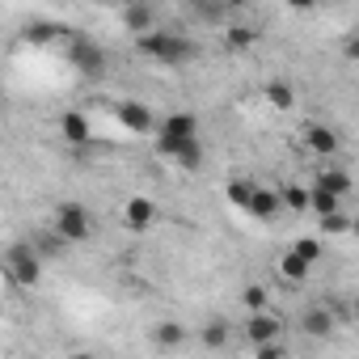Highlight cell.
<instances>
[{"label": "cell", "mask_w": 359, "mask_h": 359, "mask_svg": "<svg viewBox=\"0 0 359 359\" xmlns=\"http://www.w3.org/2000/svg\"><path fill=\"white\" fill-rule=\"evenodd\" d=\"M241 304L250 309V317L254 313H266V304H271V296H266V287H258V283H250L245 292H241Z\"/></svg>", "instance_id": "7402d4cb"}, {"label": "cell", "mask_w": 359, "mask_h": 359, "mask_svg": "<svg viewBox=\"0 0 359 359\" xmlns=\"http://www.w3.org/2000/svg\"><path fill=\"white\" fill-rule=\"evenodd\" d=\"M199 140V114H191V110H177V114H169L165 123H161V135H156V152L161 156H169V161H177L191 144Z\"/></svg>", "instance_id": "7a4b0ae2"}, {"label": "cell", "mask_w": 359, "mask_h": 359, "mask_svg": "<svg viewBox=\"0 0 359 359\" xmlns=\"http://www.w3.org/2000/svg\"><path fill=\"white\" fill-rule=\"evenodd\" d=\"M152 216H156V208H152V199H144V195L127 199V208H123V220H127V229H135V233H144V229L152 224Z\"/></svg>", "instance_id": "30bf717a"}, {"label": "cell", "mask_w": 359, "mask_h": 359, "mask_svg": "<svg viewBox=\"0 0 359 359\" xmlns=\"http://www.w3.org/2000/svg\"><path fill=\"white\" fill-rule=\"evenodd\" d=\"M195 13H199V18H208V22H220V18H224L229 9H220V5H199Z\"/></svg>", "instance_id": "f1b7e54d"}, {"label": "cell", "mask_w": 359, "mask_h": 359, "mask_svg": "<svg viewBox=\"0 0 359 359\" xmlns=\"http://www.w3.org/2000/svg\"><path fill=\"white\" fill-rule=\"evenodd\" d=\"M258 359H283V346L275 342V346H258Z\"/></svg>", "instance_id": "f546056e"}, {"label": "cell", "mask_w": 359, "mask_h": 359, "mask_svg": "<svg viewBox=\"0 0 359 359\" xmlns=\"http://www.w3.org/2000/svg\"><path fill=\"white\" fill-rule=\"evenodd\" d=\"M279 195H283L287 212H309V203H313V191H304V187H283Z\"/></svg>", "instance_id": "44dd1931"}, {"label": "cell", "mask_w": 359, "mask_h": 359, "mask_svg": "<svg viewBox=\"0 0 359 359\" xmlns=\"http://www.w3.org/2000/svg\"><path fill=\"white\" fill-rule=\"evenodd\" d=\"M254 195H258V187H250V182H229V203H233V208L250 212V208H254Z\"/></svg>", "instance_id": "ffe728a7"}, {"label": "cell", "mask_w": 359, "mask_h": 359, "mask_svg": "<svg viewBox=\"0 0 359 359\" xmlns=\"http://www.w3.org/2000/svg\"><path fill=\"white\" fill-rule=\"evenodd\" d=\"M342 60L359 64V30H355V34H346V43H342Z\"/></svg>", "instance_id": "83f0119b"}, {"label": "cell", "mask_w": 359, "mask_h": 359, "mask_svg": "<svg viewBox=\"0 0 359 359\" xmlns=\"http://www.w3.org/2000/svg\"><path fill=\"white\" fill-rule=\"evenodd\" d=\"M304 144H309V152H317V156H338L342 135H338L334 127H325V123H313V127H304Z\"/></svg>", "instance_id": "ba28073f"}, {"label": "cell", "mask_w": 359, "mask_h": 359, "mask_svg": "<svg viewBox=\"0 0 359 359\" xmlns=\"http://www.w3.org/2000/svg\"><path fill=\"white\" fill-rule=\"evenodd\" d=\"M351 237H359V216H355V220H351Z\"/></svg>", "instance_id": "4dcf8cb0"}, {"label": "cell", "mask_w": 359, "mask_h": 359, "mask_svg": "<svg viewBox=\"0 0 359 359\" xmlns=\"http://www.w3.org/2000/svg\"><path fill=\"white\" fill-rule=\"evenodd\" d=\"M342 233H351V220L338 212V216H325L321 220V237H342Z\"/></svg>", "instance_id": "d4e9b609"}, {"label": "cell", "mask_w": 359, "mask_h": 359, "mask_svg": "<svg viewBox=\"0 0 359 359\" xmlns=\"http://www.w3.org/2000/svg\"><path fill=\"white\" fill-rule=\"evenodd\" d=\"M39 275H43V262H39L34 245L30 241H13L9 254H5V279L18 283V287H34Z\"/></svg>", "instance_id": "277c9868"}, {"label": "cell", "mask_w": 359, "mask_h": 359, "mask_svg": "<svg viewBox=\"0 0 359 359\" xmlns=\"http://www.w3.org/2000/svg\"><path fill=\"white\" fill-rule=\"evenodd\" d=\"M224 43H229L233 51H245L250 43H258V34H254L250 26H229V34H224Z\"/></svg>", "instance_id": "603a6c76"}, {"label": "cell", "mask_w": 359, "mask_h": 359, "mask_svg": "<svg viewBox=\"0 0 359 359\" xmlns=\"http://www.w3.org/2000/svg\"><path fill=\"white\" fill-rule=\"evenodd\" d=\"M351 304H355V309H351V313H355V317H359V296H355V300H351Z\"/></svg>", "instance_id": "1f68e13d"}, {"label": "cell", "mask_w": 359, "mask_h": 359, "mask_svg": "<svg viewBox=\"0 0 359 359\" xmlns=\"http://www.w3.org/2000/svg\"><path fill=\"white\" fill-rule=\"evenodd\" d=\"M309 271H313V266H309L296 250H287V254L279 258V275H283L287 283H304V279H309Z\"/></svg>", "instance_id": "9a60e30c"}, {"label": "cell", "mask_w": 359, "mask_h": 359, "mask_svg": "<svg viewBox=\"0 0 359 359\" xmlns=\"http://www.w3.org/2000/svg\"><path fill=\"white\" fill-rule=\"evenodd\" d=\"M68 64H72L81 76H106L110 51H106L102 43H93L89 34H72V39H68Z\"/></svg>", "instance_id": "3957f363"}, {"label": "cell", "mask_w": 359, "mask_h": 359, "mask_svg": "<svg viewBox=\"0 0 359 359\" xmlns=\"http://www.w3.org/2000/svg\"><path fill=\"white\" fill-rule=\"evenodd\" d=\"M114 114H118V123H123L127 131H135V135H148V131H152V110H148L144 102H118Z\"/></svg>", "instance_id": "9c48e42d"}, {"label": "cell", "mask_w": 359, "mask_h": 359, "mask_svg": "<svg viewBox=\"0 0 359 359\" xmlns=\"http://www.w3.org/2000/svg\"><path fill=\"white\" fill-rule=\"evenodd\" d=\"M72 359H93V355H72Z\"/></svg>", "instance_id": "d6a6232c"}, {"label": "cell", "mask_w": 359, "mask_h": 359, "mask_svg": "<svg viewBox=\"0 0 359 359\" xmlns=\"http://www.w3.org/2000/svg\"><path fill=\"white\" fill-rule=\"evenodd\" d=\"M292 250H296V254H300V258H304L309 266H313V262L321 258V241H317V237H300V241H296Z\"/></svg>", "instance_id": "484cf974"}, {"label": "cell", "mask_w": 359, "mask_h": 359, "mask_svg": "<svg viewBox=\"0 0 359 359\" xmlns=\"http://www.w3.org/2000/svg\"><path fill=\"white\" fill-rule=\"evenodd\" d=\"M279 212H283V195L279 191H258L254 195V208H250L254 220H275Z\"/></svg>", "instance_id": "7c38bea8"}, {"label": "cell", "mask_w": 359, "mask_h": 359, "mask_svg": "<svg viewBox=\"0 0 359 359\" xmlns=\"http://www.w3.org/2000/svg\"><path fill=\"white\" fill-rule=\"evenodd\" d=\"M300 334L313 338V342H325V338L334 334V309H330V304H309V309L300 313Z\"/></svg>", "instance_id": "8992f818"}, {"label": "cell", "mask_w": 359, "mask_h": 359, "mask_svg": "<svg viewBox=\"0 0 359 359\" xmlns=\"http://www.w3.org/2000/svg\"><path fill=\"white\" fill-rule=\"evenodd\" d=\"M177 165H182L187 173H195V169L203 165V140H195V144H191V148H187L182 156H177Z\"/></svg>", "instance_id": "cb8c5ba5"}, {"label": "cell", "mask_w": 359, "mask_h": 359, "mask_svg": "<svg viewBox=\"0 0 359 359\" xmlns=\"http://www.w3.org/2000/svg\"><path fill=\"white\" fill-rule=\"evenodd\" d=\"M266 102H271L275 110H292V106H296V93H292V85H283V81H266Z\"/></svg>", "instance_id": "ac0fdd59"}, {"label": "cell", "mask_w": 359, "mask_h": 359, "mask_svg": "<svg viewBox=\"0 0 359 359\" xmlns=\"http://www.w3.org/2000/svg\"><path fill=\"white\" fill-rule=\"evenodd\" d=\"M60 131H64L68 144H85V140H89V123H85V114H76V110H68V114L60 118Z\"/></svg>", "instance_id": "2e32d148"}, {"label": "cell", "mask_w": 359, "mask_h": 359, "mask_svg": "<svg viewBox=\"0 0 359 359\" xmlns=\"http://www.w3.org/2000/svg\"><path fill=\"white\" fill-rule=\"evenodd\" d=\"M55 34H60V26H51V22H34L26 39H30V43H51Z\"/></svg>", "instance_id": "4316f807"}, {"label": "cell", "mask_w": 359, "mask_h": 359, "mask_svg": "<svg viewBox=\"0 0 359 359\" xmlns=\"http://www.w3.org/2000/svg\"><path fill=\"white\" fill-rule=\"evenodd\" d=\"M55 237H60V241H72V245L89 241V212H85L81 203H64V208L55 212Z\"/></svg>", "instance_id": "5b68a950"}, {"label": "cell", "mask_w": 359, "mask_h": 359, "mask_svg": "<svg viewBox=\"0 0 359 359\" xmlns=\"http://www.w3.org/2000/svg\"><path fill=\"white\" fill-rule=\"evenodd\" d=\"M279 334H283V325H279V317H271V313H254V317L245 321V338H250L254 346H275Z\"/></svg>", "instance_id": "52a82bcc"}, {"label": "cell", "mask_w": 359, "mask_h": 359, "mask_svg": "<svg viewBox=\"0 0 359 359\" xmlns=\"http://www.w3.org/2000/svg\"><path fill=\"white\" fill-rule=\"evenodd\" d=\"M309 208L325 220V216H338V212H342V199L330 195V191H321V187H313V203H309Z\"/></svg>", "instance_id": "d6986e66"}, {"label": "cell", "mask_w": 359, "mask_h": 359, "mask_svg": "<svg viewBox=\"0 0 359 359\" xmlns=\"http://www.w3.org/2000/svg\"><path fill=\"white\" fill-rule=\"evenodd\" d=\"M152 22H156V13H152L148 5H127V9H123V26H127L135 39L152 34Z\"/></svg>", "instance_id": "8fae6325"}, {"label": "cell", "mask_w": 359, "mask_h": 359, "mask_svg": "<svg viewBox=\"0 0 359 359\" xmlns=\"http://www.w3.org/2000/svg\"><path fill=\"white\" fill-rule=\"evenodd\" d=\"M199 338H203V346H208V351H224V346H229V338H233V330H229V321H220V317H216V321H208V325H203V334H199Z\"/></svg>", "instance_id": "e0dca14e"}, {"label": "cell", "mask_w": 359, "mask_h": 359, "mask_svg": "<svg viewBox=\"0 0 359 359\" xmlns=\"http://www.w3.org/2000/svg\"><path fill=\"white\" fill-rule=\"evenodd\" d=\"M313 187H321V191H330V195H338V199H342V195L351 191V173H346V169H321Z\"/></svg>", "instance_id": "4fadbf2b"}, {"label": "cell", "mask_w": 359, "mask_h": 359, "mask_svg": "<svg viewBox=\"0 0 359 359\" xmlns=\"http://www.w3.org/2000/svg\"><path fill=\"white\" fill-rule=\"evenodd\" d=\"M152 338H156V346L173 351V346H182V342H187V325H182V321H161V325L152 330Z\"/></svg>", "instance_id": "5bb4252c"}, {"label": "cell", "mask_w": 359, "mask_h": 359, "mask_svg": "<svg viewBox=\"0 0 359 359\" xmlns=\"http://www.w3.org/2000/svg\"><path fill=\"white\" fill-rule=\"evenodd\" d=\"M135 47H140V55L156 60L161 68H182L199 55V43L191 34H169V30H152V34L135 39Z\"/></svg>", "instance_id": "6da1fadb"}]
</instances>
